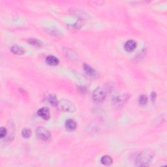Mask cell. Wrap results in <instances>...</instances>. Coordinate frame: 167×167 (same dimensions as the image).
<instances>
[{"instance_id": "obj_1", "label": "cell", "mask_w": 167, "mask_h": 167, "mask_svg": "<svg viewBox=\"0 0 167 167\" xmlns=\"http://www.w3.org/2000/svg\"><path fill=\"white\" fill-rule=\"evenodd\" d=\"M155 156V152L151 149L142 151L135 158V163L137 166H147L150 165Z\"/></svg>"}, {"instance_id": "obj_12", "label": "cell", "mask_w": 167, "mask_h": 167, "mask_svg": "<svg viewBox=\"0 0 167 167\" xmlns=\"http://www.w3.org/2000/svg\"><path fill=\"white\" fill-rule=\"evenodd\" d=\"M101 162L103 165L110 166L112 164L113 159L109 155H104L101 159Z\"/></svg>"}, {"instance_id": "obj_4", "label": "cell", "mask_w": 167, "mask_h": 167, "mask_svg": "<svg viewBox=\"0 0 167 167\" xmlns=\"http://www.w3.org/2000/svg\"><path fill=\"white\" fill-rule=\"evenodd\" d=\"M37 136L44 141L49 140L51 138V134L49 130L43 127H39L36 129Z\"/></svg>"}, {"instance_id": "obj_14", "label": "cell", "mask_w": 167, "mask_h": 167, "mask_svg": "<svg viewBox=\"0 0 167 167\" xmlns=\"http://www.w3.org/2000/svg\"><path fill=\"white\" fill-rule=\"evenodd\" d=\"M28 41L31 45L36 46V47H41L43 46V43L39 40V39H37L35 38H29Z\"/></svg>"}, {"instance_id": "obj_10", "label": "cell", "mask_w": 167, "mask_h": 167, "mask_svg": "<svg viewBox=\"0 0 167 167\" xmlns=\"http://www.w3.org/2000/svg\"><path fill=\"white\" fill-rule=\"evenodd\" d=\"M46 63L48 65L51 66H56L59 64V61L56 57L54 56V55H49L46 58Z\"/></svg>"}, {"instance_id": "obj_8", "label": "cell", "mask_w": 167, "mask_h": 167, "mask_svg": "<svg viewBox=\"0 0 167 167\" xmlns=\"http://www.w3.org/2000/svg\"><path fill=\"white\" fill-rule=\"evenodd\" d=\"M83 69L84 70V71L86 72L88 75L90 76L91 77L93 78H97L99 76V75L97 72L95 70L93 69L91 67L90 65H88L87 64H84L83 65Z\"/></svg>"}, {"instance_id": "obj_13", "label": "cell", "mask_w": 167, "mask_h": 167, "mask_svg": "<svg viewBox=\"0 0 167 167\" xmlns=\"http://www.w3.org/2000/svg\"><path fill=\"white\" fill-rule=\"evenodd\" d=\"M48 101L51 104V105H52L55 107L58 106L59 101H58L56 95L55 94H50L49 96V97H48Z\"/></svg>"}, {"instance_id": "obj_9", "label": "cell", "mask_w": 167, "mask_h": 167, "mask_svg": "<svg viewBox=\"0 0 167 167\" xmlns=\"http://www.w3.org/2000/svg\"><path fill=\"white\" fill-rule=\"evenodd\" d=\"M65 126L67 130H68L69 131H75L76 129L77 124L75 120H72V119H69V120L65 121Z\"/></svg>"}, {"instance_id": "obj_5", "label": "cell", "mask_w": 167, "mask_h": 167, "mask_svg": "<svg viewBox=\"0 0 167 167\" xmlns=\"http://www.w3.org/2000/svg\"><path fill=\"white\" fill-rule=\"evenodd\" d=\"M129 95L125 94L121 95H118L115 97L112 100V104L114 106L120 108V107L123 106L125 103H126L129 99Z\"/></svg>"}, {"instance_id": "obj_2", "label": "cell", "mask_w": 167, "mask_h": 167, "mask_svg": "<svg viewBox=\"0 0 167 167\" xmlns=\"http://www.w3.org/2000/svg\"><path fill=\"white\" fill-rule=\"evenodd\" d=\"M106 96V92L105 88L102 87H98L94 90L92 95V99L96 104L102 103L105 99Z\"/></svg>"}, {"instance_id": "obj_11", "label": "cell", "mask_w": 167, "mask_h": 167, "mask_svg": "<svg viewBox=\"0 0 167 167\" xmlns=\"http://www.w3.org/2000/svg\"><path fill=\"white\" fill-rule=\"evenodd\" d=\"M10 51L16 55H22L25 53V50L18 45H13L10 47Z\"/></svg>"}, {"instance_id": "obj_7", "label": "cell", "mask_w": 167, "mask_h": 167, "mask_svg": "<svg viewBox=\"0 0 167 167\" xmlns=\"http://www.w3.org/2000/svg\"><path fill=\"white\" fill-rule=\"evenodd\" d=\"M37 114L45 120H49L50 118V110L46 107H43V108L40 109L37 111Z\"/></svg>"}, {"instance_id": "obj_16", "label": "cell", "mask_w": 167, "mask_h": 167, "mask_svg": "<svg viewBox=\"0 0 167 167\" xmlns=\"http://www.w3.org/2000/svg\"><path fill=\"white\" fill-rule=\"evenodd\" d=\"M139 103L140 105L144 106L146 105V103H148V97L147 96L145 95H140L139 99Z\"/></svg>"}, {"instance_id": "obj_17", "label": "cell", "mask_w": 167, "mask_h": 167, "mask_svg": "<svg viewBox=\"0 0 167 167\" xmlns=\"http://www.w3.org/2000/svg\"><path fill=\"white\" fill-rule=\"evenodd\" d=\"M7 129L5 127H1L0 129V138L3 139L5 137V136L7 135Z\"/></svg>"}, {"instance_id": "obj_19", "label": "cell", "mask_w": 167, "mask_h": 167, "mask_svg": "<svg viewBox=\"0 0 167 167\" xmlns=\"http://www.w3.org/2000/svg\"><path fill=\"white\" fill-rule=\"evenodd\" d=\"M82 90V92L81 93H86V88H85V87H83V86H82V87H79V90Z\"/></svg>"}, {"instance_id": "obj_6", "label": "cell", "mask_w": 167, "mask_h": 167, "mask_svg": "<svg viewBox=\"0 0 167 167\" xmlns=\"http://www.w3.org/2000/svg\"><path fill=\"white\" fill-rule=\"evenodd\" d=\"M137 46V44L134 40H129L125 43L124 45V49L127 52H131L134 51Z\"/></svg>"}, {"instance_id": "obj_15", "label": "cell", "mask_w": 167, "mask_h": 167, "mask_svg": "<svg viewBox=\"0 0 167 167\" xmlns=\"http://www.w3.org/2000/svg\"><path fill=\"white\" fill-rule=\"evenodd\" d=\"M22 136H23L25 139L29 138V137H30L31 135V130L29 128L23 129V130H22Z\"/></svg>"}, {"instance_id": "obj_18", "label": "cell", "mask_w": 167, "mask_h": 167, "mask_svg": "<svg viewBox=\"0 0 167 167\" xmlns=\"http://www.w3.org/2000/svg\"><path fill=\"white\" fill-rule=\"evenodd\" d=\"M156 96H157V95H156V94H155V92H152L151 94V100L154 102L155 101V99H156Z\"/></svg>"}, {"instance_id": "obj_3", "label": "cell", "mask_w": 167, "mask_h": 167, "mask_svg": "<svg viewBox=\"0 0 167 167\" xmlns=\"http://www.w3.org/2000/svg\"><path fill=\"white\" fill-rule=\"evenodd\" d=\"M58 106L60 109L62 111L67 112H74L76 110V107L75 105L70 102L69 100L67 99H61L58 102Z\"/></svg>"}]
</instances>
